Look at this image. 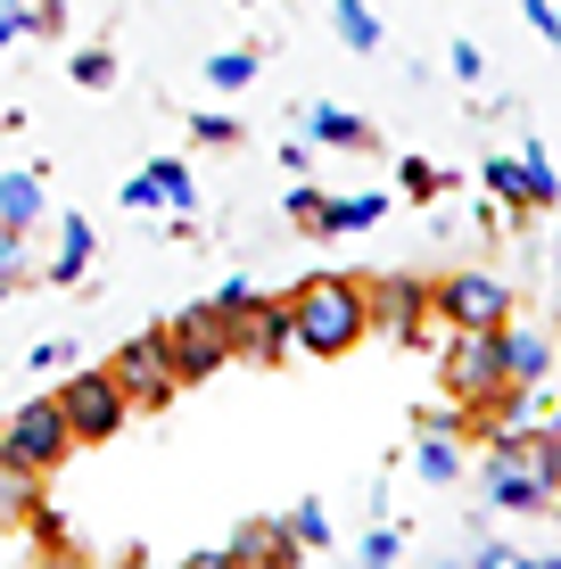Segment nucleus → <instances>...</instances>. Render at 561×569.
I'll use <instances>...</instances> for the list:
<instances>
[{
	"label": "nucleus",
	"mask_w": 561,
	"mask_h": 569,
	"mask_svg": "<svg viewBox=\"0 0 561 569\" xmlns=\"http://www.w3.org/2000/svg\"><path fill=\"white\" fill-rule=\"evenodd\" d=\"M289 330H298L305 356H347V347L372 330V313H363V281H305L298 298H289Z\"/></svg>",
	"instance_id": "obj_1"
},
{
	"label": "nucleus",
	"mask_w": 561,
	"mask_h": 569,
	"mask_svg": "<svg viewBox=\"0 0 561 569\" xmlns=\"http://www.w3.org/2000/svg\"><path fill=\"white\" fill-rule=\"evenodd\" d=\"M166 356L182 380H207V371H223L231 356H240V322L216 306H190V313H173L166 322Z\"/></svg>",
	"instance_id": "obj_2"
},
{
	"label": "nucleus",
	"mask_w": 561,
	"mask_h": 569,
	"mask_svg": "<svg viewBox=\"0 0 561 569\" xmlns=\"http://www.w3.org/2000/svg\"><path fill=\"white\" fill-rule=\"evenodd\" d=\"M67 429H74V446H108L116 429H132V397L116 388V371H67Z\"/></svg>",
	"instance_id": "obj_3"
},
{
	"label": "nucleus",
	"mask_w": 561,
	"mask_h": 569,
	"mask_svg": "<svg viewBox=\"0 0 561 569\" xmlns=\"http://www.w3.org/2000/svg\"><path fill=\"white\" fill-rule=\"evenodd\" d=\"M67 446H74V429H67V405H58V397L17 405L9 429H0V455L26 462V470H58V462H67Z\"/></svg>",
	"instance_id": "obj_4"
},
{
	"label": "nucleus",
	"mask_w": 561,
	"mask_h": 569,
	"mask_svg": "<svg viewBox=\"0 0 561 569\" xmlns=\"http://www.w3.org/2000/svg\"><path fill=\"white\" fill-rule=\"evenodd\" d=\"M108 371H116V388L132 397V413H149V405H166L173 388H182V371H173V356H166V330H141V339H124Z\"/></svg>",
	"instance_id": "obj_5"
},
{
	"label": "nucleus",
	"mask_w": 561,
	"mask_h": 569,
	"mask_svg": "<svg viewBox=\"0 0 561 569\" xmlns=\"http://www.w3.org/2000/svg\"><path fill=\"white\" fill-rule=\"evenodd\" d=\"M495 330H504V322H495ZM495 330L454 322V339H447V388H454L462 405H479V397L504 388V347H495Z\"/></svg>",
	"instance_id": "obj_6"
},
{
	"label": "nucleus",
	"mask_w": 561,
	"mask_h": 569,
	"mask_svg": "<svg viewBox=\"0 0 561 569\" xmlns=\"http://www.w3.org/2000/svg\"><path fill=\"white\" fill-rule=\"evenodd\" d=\"M438 313H447V322H471V330H495L512 313V289L488 281V272H454V281H438Z\"/></svg>",
	"instance_id": "obj_7"
},
{
	"label": "nucleus",
	"mask_w": 561,
	"mask_h": 569,
	"mask_svg": "<svg viewBox=\"0 0 561 569\" xmlns=\"http://www.w3.org/2000/svg\"><path fill=\"white\" fill-rule=\"evenodd\" d=\"M421 306H430V289L421 281H404V272H380V281H363V313H372L380 330H421Z\"/></svg>",
	"instance_id": "obj_8"
},
{
	"label": "nucleus",
	"mask_w": 561,
	"mask_h": 569,
	"mask_svg": "<svg viewBox=\"0 0 561 569\" xmlns=\"http://www.w3.org/2000/svg\"><path fill=\"white\" fill-rule=\"evenodd\" d=\"M488 503H495V512H545L553 487L537 479L520 455H488Z\"/></svg>",
	"instance_id": "obj_9"
},
{
	"label": "nucleus",
	"mask_w": 561,
	"mask_h": 569,
	"mask_svg": "<svg viewBox=\"0 0 561 569\" xmlns=\"http://www.w3.org/2000/svg\"><path fill=\"white\" fill-rule=\"evenodd\" d=\"M42 207H50L42 173H33V166H0V223L33 231V223H42Z\"/></svg>",
	"instance_id": "obj_10"
},
{
	"label": "nucleus",
	"mask_w": 561,
	"mask_h": 569,
	"mask_svg": "<svg viewBox=\"0 0 561 569\" xmlns=\"http://www.w3.org/2000/svg\"><path fill=\"white\" fill-rule=\"evenodd\" d=\"M33 479H42V470L0 455V528H33V520H42V487H33Z\"/></svg>",
	"instance_id": "obj_11"
},
{
	"label": "nucleus",
	"mask_w": 561,
	"mask_h": 569,
	"mask_svg": "<svg viewBox=\"0 0 561 569\" xmlns=\"http://www.w3.org/2000/svg\"><path fill=\"white\" fill-rule=\"evenodd\" d=\"M495 347H504V388H537L553 371V347L537 330H495Z\"/></svg>",
	"instance_id": "obj_12"
},
{
	"label": "nucleus",
	"mask_w": 561,
	"mask_h": 569,
	"mask_svg": "<svg viewBox=\"0 0 561 569\" xmlns=\"http://www.w3.org/2000/svg\"><path fill=\"white\" fill-rule=\"evenodd\" d=\"M305 124V141H331V149H372V124H363V116H347V108H331V100H314L298 116Z\"/></svg>",
	"instance_id": "obj_13"
},
{
	"label": "nucleus",
	"mask_w": 561,
	"mask_h": 569,
	"mask_svg": "<svg viewBox=\"0 0 561 569\" xmlns=\"http://www.w3.org/2000/svg\"><path fill=\"white\" fill-rule=\"evenodd\" d=\"M281 347H298V330H289V306H257V313H240V356H264V363H273Z\"/></svg>",
	"instance_id": "obj_14"
},
{
	"label": "nucleus",
	"mask_w": 561,
	"mask_h": 569,
	"mask_svg": "<svg viewBox=\"0 0 561 569\" xmlns=\"http://www.w3.org/2000/svg\"><path fill=\"white\" fill-rule=\"evenodd\" d=\"M223 553L231 561H298V537H289V520H248Z\"/></svg>",
	"instance_id": "obj_15"
},
{
	"label": "nucleus",
	"mask_w": 561,
	"mask_h": 569,
	"mask_svg": "<svg viewBox=\"0 0 561 569\" xmlns=\"http://www.w3.org/2000/svg\"><path fill=\"white\" fill-rule=\"evenodd\" d=\"M413 470H421L430 487H454V479H462V446H454V429H447V421H430V429H421Z\"/></svg>",
	"instance_id": "obj_16"
},
{
	"label": "nucleus",
	"mask_w": 561,
	"mask_h": 569,
	"mask_svg": "<svg viewBox=\"0 0 561 569\" xmlns=\"http://www.w3.org/2000/svg\"><path fill=\"white\" fill-rule=\"evenodd\" d=\"M149 173H158V190H166L173 223H190V214H199V173H190L182 157H149Z\"/></svg>",
	"instance_id": "obj_17"
},
{
	"label": "nucleus",
	"mask_w": 561,
	"mask_h": 569,
	"mask_svg": "<svg viewBox=\"0 0 561 569\" xmlns=\"http://www.w3.org/2000/svg\"><path fill=\"white\" fill-rule=\"evenodd\" d=\"M83 272H91V223H83V214H67V240H58V257H50V281L74 289Z\"/></svg>",
	"instance_id": "obj_18"
},
{
	"label": "nucleus",
	"mask_w": 561,
	"mask_h": 569,
	"mask_svg": "<svg viewBox=\"0 0 561 569\" xmlns=\"http://www.w3.org/2000/svg\"><path fill=\"white\" fill-rule=\"evenodd\" d=\"M389 214V199L380 190H347V199H322V231H363Z\"/></svg>",
	"instance_id": "obj_19"
},
{
	"label": "nucleus",
	"mask_w": 561,
	"mask_h": 569,
	"mask_svg": "<svg viewBox=\"0 0 561 569\" xmlns=\"http://www.w3.org/2000/svg\"><path fill=\"white\" fill-rule=\"evenodd\" d=\"M331 26H339V42L355 50V58H372V50H380V17L363 9V0H331Z\"/></svg>",
	"instance_id": "obj_20"
},
{
	"label": "nucleus",
	"mask_w": 561,
	"mask_h": 569,
	"mask_svg": "<svg viewBox=\"0 0 561 569\" xmlns=\"http://www.w3.org/2000/svg\"><path fill=\"white\" fill-rule=\"evenodd\" d=\"M207 83H216V91H248V83H257V50H216V58H207Z\"/></svg>",
	"instance_id": "obj_21"
},
{
	"label": "nucleus",
	"mask_w": 561,
	"mask_h": 569,
	"mask_svg": "<svg viewBox=\"0 0 561 569\" xmlns=\"http://www.w3.org/2000/svg\"><path fill=\"white\" fill-rule=\"evenodd\" d=\"M488 190L504 207H529V166H520V157H488Z\"/></svg>",
	"instance_id": "obj_22"
},
{
	"label": "nucleus",
	"mask_w": 561,
	"mask_h": 569,
	"mask_svg": "<svg viewBox=\"0 0 561 569\" xmlns=\"http://www.w3.org/2000/svg\"><path fill=\"white\" fill-rule=\"evenodd\" d=\"M289 537H298V553H322V545H331V512H322V503H298V512H289Z\"/></svg>",
	"instance_id": "obj_23"
},
{
	"label": "nucleus",
	"mask_w": 561,
	"mask_h": 569,
	"mask_svg": "<svg viewBox=\"0 0 561 569\" xmlns=\"http://www.w3.org/2000/svg\"><path fill=\"white\" fill-rule=\"evenodd\" d=\"M207 306H216V313H231V322H240V313H257L264 298H257V281H240V272H231V281L216 289V298H207Z\"/></svg>",
	"instance_id": "obj_24"
},
{
	"label": "nucleus",
	"mask_w": 561,
	"mask_h": 569,
	"mask_svg": "<svg viewBox=\"0 0 561 569\" xmlns=\"http://www.w3.org/2000/svg\"><path fill=\"white\" fill-rule=\"evenodd\" d=\"M74 83H83V91H108V83H116V58H108V50H74Z\"/></svg>",
	"instance_id": "obj_25"
},
{
	"label": "nucleus",
	"mask_w": 561,
	"mask_h": 569,
	"mask_svg": "<svg viewBox=\"0 0 561 569\" xmlns=\"http://www.w3.org/2000/svg\"><path fill=\"white\" fill-rule=\"evenodd\" d=\"M404 190H413V199H438V190H447V173H438L430 157H404Z\"/></svg>",
	"instance_id": "obj_26"
},
{
	"label": "nucleus",
	"mask_w": 561,
	"mask_h": 569,
	"mask_svg": "<svg viewBox=\"0 0 561 569\" xmlns=\"http://www.w3.org/2000/svg\"><path fill=\"white\" fill-rule=\"evenodd\" d=\"M190 132H199L207 149H231V141H240V124H231V116H216V108H207V116H190Z\"/></svg>",
	"instance_id": "obj_27"
},
{
	"label": "nucleus",
	"mask_w": 561,
	"mask_h": 569,
	"mask_svg": "<svg viewBox=\"0 0 561 569\" xmlns=\"http://www.w3.org/2000/svg\"><path fill=\"white\" fill-rule=\"evenodd\" d=\"M289 223L322 231V190H314V182H298V190H289Z\"/></svg>",
	"instance_id": "obj_28"
},
{
	"label": "nucleus",
	"mask_w": 561,
	"mask_h": 569,
	"mask_svg": "<svg viewBox=\"0 0 561 569\" xmlns=\"http://www.w3.org/2000/svg\"><path fill=\"white\" fill-rule=\"evenodd\" d=\"M17 272H26V231L0 223V281H17Z\"/></svg>",
	"instance_id": "obj_29"
},
{
	"label": "nucleus",
	"mask_w": 561,
	"mask_h": 569,
	"mask_svg": "<svg viewBox=\"0 0 561 569\" xmlns=\"http://www.w3.org/2000/svg\"><path fill=\"white\" fill-rule=\"evenodd\" d=\"M397 553H404V528H389V520H380L372 537H363V561H397Z\"/></svg>",
	"instance_id": "obj_30"
},
{
	"label": "nucleus",
	"mask_w": 561,
	"mask_h": 569,
	"mask_svg": "<svg viewBox=\"0 0 561 569\" xmlns=\"http://www.w3.org/2000/svg\"><path fill=\"white\" fill-rule=\"evenodd\" d=\"M124 207H166V190H158V173H124Z\"/></svg>",
	"instance_id": "obj_31"
},
{
	"label": "nucleus",
	"mask_w": 561,
	"mask_h": 569,
	"mask_svg": "<svg viewBox=\"0 0 561 569\" xmlns=\"http://www.w3.org/2000/svg\"><path fill=\"white\" fill-rule=\"evenodd\" d=\"M447 67H454V83H479V67H488V58H479V42H454Z\"/></svg>",
	"instance_id": "obj_32"
},
{
	"label": "nucleus",
	"mask_w": 561,
	"mask_h": 569,
	"mask_svg": "<svg viewBox=\"0 0 561 569\" xmlns=\"http://www.w3.org/2000/svg\"><path fill=\"white\" fill-rule=\"evenodd\" d=\"M17 33H33V9H17V0H0V50H9Z\"/></svg>",
	"instance_id": "obj_33"
},
{
	"label": "nucleus",
	"mask_w": 561,
	"mask_h": 569,
	"mask_svg": "<svg viewBox=\"0 0 561 569\" xmlns=\"http://www.w3.org/2000/svg\"><path fill=\"white\" fill-rule=\"evenodd\" d=\"M26 363H33V371H67V363H74V347H58V339H42V347H33Z\"/></svg>",
	"instance_id": "obj_34"
},
{
	"label": "nucleus",
	"mask_w": 561,
	"mask_h": 569,
	"mask_svg": "<svg viewBox=\"0 0 561 569\" xmlns=\"http://www.w3.org/2000/svg\"><path fill=\"white\" fill-rule=\"evenodd\" d=\"M520 9H529V26H537V33H553V9H561V0H520Z\"/></svg>",
	"instance_id": "obj_35"
},
{
	"label": "nucleus",
	"mask_w": 561,
	"mask_h": 569,
	"mask_svg": "<svg viewBox=\"0 0 561 569\" xmlns=\"http://www.w3.org/2000/svg\"><path fill=\"white\" fill-rule=\"evenodd\" d=\"M553 42H561V9H553Z\"/></svg>",
	"instance_id": "obj_36"
},
{
	"label": "nucleus",
	"mask_w": 561,
	"mask_h": 569,
	"mask_svg": "<svg viewBox=\"0 0 561 569\" xmlns=\"http://www.w3.org/2000/svg\"><path fill=\"white\" fill-rule=\"evenodd\" d=\"M0 298H9V281H0Z\"/></svg>",
	"instance_id": "obj_37"
},
{
	"label": "nucleus",
	"mask_w": 561,
	"mask_h": 569,
	"mask_svg": "<svg viewBox=\"0 0 561 569\" xmlns=\"http://www.w3.org/2000/svg\"><path fill=\"white\" fill-rule=\"evenodd\" d=\"M17 9H33V0H17Z\"/></svg>",
	"instance_id": "obj_38"
},
{
	"label": "nucleus",
	"mask_w": 561,
	"mask_h": 569,
	"mask_svg": "<svg viewBox=\"0 0 561 569\" xmlns=\"http://www.w3.org/2000/svg\"><path fill=\"white\" fill-rule=\"evenodd\" d=\"M553 438H561V421H553Z\"/></svg>",
	"instance_id": "obj_39"
}]
</instances>
